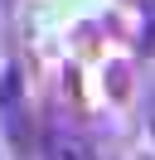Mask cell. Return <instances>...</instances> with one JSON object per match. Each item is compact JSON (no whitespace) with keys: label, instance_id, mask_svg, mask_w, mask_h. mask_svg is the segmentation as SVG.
<instances>
[{"label":"cell","instance_id":"6da1fadb","mask_svg":"<svg viewBox=\"0 0 155 160\" xmlns=\"http://www.w3.org/2000/svg\"><path fill=\"white\" fill-rule=\"evenodd\" d=\"M44 160H97V150L87 146L78 131H63V126H53L44 136Z\"/></svg>","mask_w":155,"mask_h":160},{"label":"cell","instance_id":"7a4b0ae2","mask_svg":"<svg viewBox=\"0 0 155 160\" xmlns=\"http://www.w3.org/2000/svg\"><path fill=\"white\" fill-rule=\"evenodd\" d=\"M145 121H150V136H155V102H150V117H145Z\"/></svg>","mask_w":155,"mask_h":160}]
</instances>
